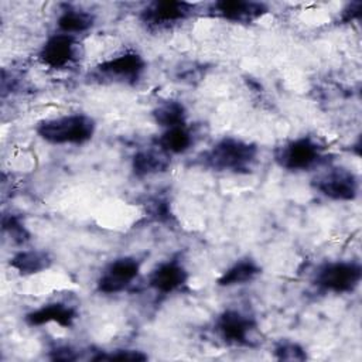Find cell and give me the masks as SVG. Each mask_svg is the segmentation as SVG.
<instances>
[{"label": "cell", "mask_w": 362, "mask_h": 362, "mask_svg": "<svg viewBox=\"0 0 362 362\" xmlns=\"http://www.w3.org/2000/svg\"><path fill=\"white\" fill-rule=\"evenodd\" d=\"M76 318H78L76 308L66 303H61V301L44 304L40 308L33 310L25 315L27 324H30L33 327L55 322L61 327L68 328L74 324V321Z\"/></svg>", "instance_id": "obj_13"}, {"label": "cell", "mask_w": 362, "mask_h": 362, "mask_svg": "<svg viewBox=\"0 0 362 362\" xmlns=\"http://www.w3.org/2000/svg\"><path fill=\"white\" fill-rule=\"evenodd\" d=\"M170 167V156L156 148H143L134 153L132 158V171L137 178L150 177L167 171Z\"/></svg>", "instance_id": "obj_14"}, {"label": "cell", "mask_w": 362, "mask_h": 362, "mask_svg": "<svg viewBox=\"0 0 362 362\" xmlns=\"http://www.w3.org/2000/svg\"><path fill=\"white\" fill-rule=\"evenodd\" d=\"M3 230L7 232L11 236V239L17 243H24L30 238V233L25 229L21 219L13 214L3 216Z\"/></svg>", "instance_id": "obj_20"}, {"label": "cell", "mask_w": 362, "mask_h": 362, "mask_svg": "<svg viewBox=\"0 0 362 362\" xmlns=\"http://www.w3.org/2000/svg\"><path fill=\"white\" fill-rule=\"evenodd\" d=\"M255 328V318L236 308L223 310L215 320L216 334L229 345H247Z\"/></svg>", "instance_id": "obj_9"}, {"label": "cell", "mask_w": 362, "mask_h": 362, "mask_svg": "<svg viewBox=\"0 0 362 362\" xmlns=\"http://www.w3.org/2000/svg\"><path fill=\"white\" fill-rule=\"evenodd\" d=\"M188 281V272L178 260H165L148 274V286L161 294L180 290Z\"/></svg>", "instance_id": "obj_12"}, {"label": "cell", "mask_w": 362, "mask_h": 362, "mask_svg": "<svg viewBox=\"0 0 362 362\" xmlns=\"http://www.w3.org/2000/svg\"><path fill=\"white\" fill-rule=\"evenodd\" d=\"M274 356L280 361H304L307 359V354L303 346L296 342L284 341L280 342L274 348Z\"/></svg>", "instance_id": "obj_21"}, {"label": "cell", "mask_w": 362, "mask_h": 362, "mask_svg": "<svg viewBox=\"0 0 362 362\" xmlns=\"http://www.w3.org/2000/svg\"><path fill=\"white\" fill-rule=\"evenodd\" d=\"M153 119L158 126L164 129L182 126L187 122V109L182 102L175 99H168L158 103L154 107Z\"/></svg>", "instance_id": "obj_19"}, {"label": "cell", "mask_w": 362, "mask_h": 362, "mask_svg": "<svg viewBox=\"0 0 362 362\" xmlns=\"http://www.w3.org/2000/svg\"><path fill=\"white\" fill-rule=\"evenodd\" d=\"M325 146L311 136L288 140L274 150V161L287 171H308L325 161Z\"/></svg>", "instance_id": "obj_3"}, {"label": "cell", "mask_w": 362, "mask_h": 362, "mask_svg": "<svg viewBox=\"0 0 362 362\" xmlns=\"http://www.w3.org/2000/svg\"><path fill=\"white\" fill-rule=\"evenodd\" d=\"M257 154L256 144L236 137H223L204 154V164L214 171L247 174L253 170Z\"/></svg>", "instance_id": "obj_1"}, {"label": "cell", "mask_w": 362, "mask_h": 362, "mask_svg": "<svg viewBox=\"0 0 362 362\" xmlns=\"http://www.w3.org/2000/svg\"><path fill=\"white\" fill-rule=\"evenodd\" d=\"M260 266L249 257L236 260L232 266H229L218 279V286L221 287H233L242 286L252 280H255L260 274Z\"/></svg>", "instance_id": "obj_15"}, {"label": "cell", "mask_w": 362, "mask_h": 362, "mask_svg": "<svg viewBox=\"0 0 362 362\" xmlns=\"http://www.w3.org/2000/svg\"><path fill=\"white\" fill-rule=\"evenodd\" d=\"M313 188L332 201H354L359 194L358 175L345 167H329L311 181Z\"/></svg>", "instance_id": "obj_5"}, {"label": "cell", "mask_w": 362, "mask_h": 362, "mask_svg": "<svg viewBox=\"0 0 362 362\" xmlns=\"http://www.w3.org/2000/svg\"><path fill=\"white\" fill-rule=\"evenodd\" d=\"M140 262L132 256L112 260L96 280V288L103 294H116L126 290L139 276Z\"/></svg>", "instance_id": "obj_7"}, {"label": "cell", "mask_w": 362, "mask_h": 362, "mask_svg": "<svg viewBox=\"0 0 362 362\" xmlns=\"http://www.w3.org/2000/svg\"><path fill=\"white\" fill-rule=\"evenodd\" d=\"M146 71L144 58L136 51L115 55L96 66V74L117 83H134Z\"/></svg>", "instance_id": "obj_8"}, {"label": "cell", "mask_w": 362, "mask_h": 362, "mask_svg": "<svg viewBox=\"0 0 362 362\" xmlns=\"http://www.w3.org/2000/svg\"><path fill=\"white\" fill-rule=\"evenodd\" d=\"M206 11L212 17L232 21L236 24H252L262 18L269 11V7L264 3L259 1L219 0L211 3Z\"/></svg>", "instance_id": "obj_10"}, {"label": "cell", "mask_w": 362, "mask_h": 362, "mask_svg": "<svg viewBox=\"0 0 362 362\" xmlns=\"http://www.w3.org/2000/svg\"><path fill=\"white\" fill-rule=\"evenodd\" d=\"M95 24V16L86 10L66 7L61 11L57 18V27L59 33L75 37L76 34H82L89 31Z\"/></svg>", "instance_id": "obj_17"}, {"label": "cell", "mask_w": 362, "mask_h": 362, "mask_svg": "<svg viewBox=\"0 0 362 362\" xmlns=\"http://www.w3.org/2000/svg\"><path fill=\"white\" fill-rule=\"evenodd\" d=\"M52 264L51 256L44 250H21L10 259V266L20 274H37Z\"/></svg>", "instance_id": "obj_18"}, {"label": "cell", "mask_w": 362, "mask_h": 362, "mask_svg": "<svg viewBox=\"0 0 362 362\" xmlns=\"http://www.w3.org/2000/svg\"><path fill=\"white\" fill-rule=\"evenodd\" d=\"M93 361H146L147 355L136 349H116L112 352H103L92 358Z\"/></svg>", "instance_id": "obj_22"}, {"label": "cell", "mask_w": 362, "mask_h": 362, "mask_svg": "<svg viewBox=\"0 0 362 362\" xmlns=\"http://www.w3.org/2000/svg\"><path fill=\"white\" fill-rule=\"evenodd\" d=\"M362 280V266L355 260H335L321 264L314 276V284L329 293H354Z\"/></svg>", "instance_id": "obj_4"}, {"label": "cell", "mask_w": 362, "mask_h": 362, "mask_svg": "<svg viewBox=\"0 0 362 362\" xmlns=\"http://www.w3.org/2000/svg\"><path fill=\"white\" fill-rule=\"evenodd\" d=\"M157 147L171 154H182L188 151L194 144V136L187 124L164 129V132L157 137Z\"/></svg>", "instance_id": "obj_16"}, {"label": "cell", "mask_w": 362, "mask_h": 362, "mask_svg": "<svg viewBox=\"0 0 362 362\" xmlns=\"http://www.w3.org/2000/svg\"><path fill=\"white\" fill-rule=\"evenodd\" d=\"M51 358L55 361H74V359H76V355L69 346H57L52 351Z\"/></svg>", "instance_id": "obj_24"}, {"label": "cell", "mask_w": 362, "mask_h": 362, "mask_svg": "<svg viewBox=\"0 0 362 362\" xmlns=\"http://www.w3.org/2000/svg\"><path fill=\"white\" fill-rule=\"evenodd\" d=\"M197 8V4L181 0H161L148 3L140 13V20L150 28H167L185 21Z\"/></svg>", "instance_id": "obj_6"}, {"label": "cell", "mask_w": 362, "mask_h": 362, "mask_svg": "<svg viewBox=\"0 0 362 362\" xmlns=\"http://www.w3.org/2000/svg\"><path fill=\"white\" fill-rule=\"evenodd\" d=\"M361 11H362V3L361 1H352L348 3L339 13L338 21L341 24H349L355 20H359L361 17Z\"/></svg>", "instance_id": "obj_23"}, {"label": "cell", "mask_w": 362, "mask_h": 362, "mask_svg": "<svg viewBox=\"0 0 362 362\" xmlns=\"http://www.w3.org/2000/svg\"><path fill=\"white\" fill-rule=\"evenodd\" d=\"M76 55V40L68 34H54L47 38L42 44L38 59L42 65L51 69H64L66 68Z\"/></svg>", "instance_id": "obj_11"}, {"label": "cell", "mask_w": 362, "mask_h": 362, "mask_svg": "<svg viewBox=\"0 0 362 362\" xmlns=\"http://www.w3.org/2000/svg\"><path fill=\"white\" fill-rule=\"evenodd\" d=\"M35 130L49 144H83L95 134L96 123L88 115L74 113L42 120Z\"/></svg>", "instance_id": "obj_2"}, {"label": "cell", "mask_w": 362, "mask_h": 362, "mask_svg": "<svg viewBox=\"0 0 362 362\" xmlns=\"http://www.w3.org/2000/svg\"><path fill=\"white\" fill-rule=\"evenodd\" d=\"M151 214L157 221H164L168 218V205L164 201H157L154 202L151 208Z\"/></svg>", "instance_id": "obj_25"}]
</instances>
